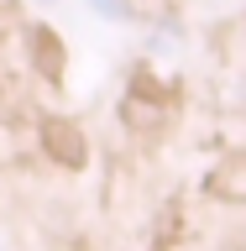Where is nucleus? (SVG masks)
<instances>
[{
    "instance_id": "nucleus-1",
    "label": "nucleus",
    "mask_w": 246,
    "mask_h": 251,
    "mask_svg": "<svg viewBox=\"0 0 246 251\" xmlns=\"http://www.w3.org/2000/svg\"><path fill=\"white\" fill-rule=\"evenodd\" d=\"M42 141H47V152L58 157L63 168H79V162H84V136H79L68 121H47L42 126Z\"/></svg>"
},
{
    "instance_id": "nucleus-2",
    "label": "nucleus",
    "mask_w": 246,
    "mask_h": 251,
    "mask_svg": "<svg viewBox=\"0 0 246 251\" xmlns=\"http://www.w3.org/2000/svg\"><path fill=\"white\" fill-rule=\"evenodd\" d=\"M31 52H37V63H42V74H47V78H58V74H63V47H58V37H53L47 26L31 31Z\"/></svg>"
}]
</instances>
